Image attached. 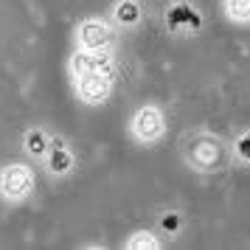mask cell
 <instances>
[{"instance_id": "1", "label": "cell", "mask_w": 250, "mask_h": 250, "mask_svg": "<svg viewBox=\"0 0 250 250\" xmlns=\"http://www.w3.org/2000/svg\"><path fill=\"white\" fill-rule=\"evenodd\" d=\"M183 160L197 174H216V171L228 169L230 152H228V144L219 135L197 132V135L186 138V144H183Z\"/></svg>"}, {"instance_id": "2", "label": "cell", "mask_w": 250, "mask_h": 250, "mask_svg": "<svg viewBox=\"0 0 250 250\" xmlns=\"http://www.w3.org/2000/svg\"><path fill=\"white\" fill-rule=\"evenodd\" d=\"M37 188V171L28 163H9L0 169V197L6 203H25Z\"/></svg>"}, {"instance_id": "3", "label": "cell", "mask_w": 250, "mask_h": 250, "mask_svg": "<svg viewBox=\"0 0 250 250\" xmlns=\"http://www.w3.org/2000/svg\"><path fill=\"white\" fill-rule=\"evenodd\" d=\"M129 135L138 144H158L166 135V115L158 104H141L129 118Z\"/></svg>"}, {"instance_id": "4", "label": "cell", "mask_w": 250, "mask_h": 250, "mask_svg": "<svg viewBox=\"0 0 250 250\" xmlns=\"http://www.w3.org/2000/svg\"><path fill=\"white\" fill-rule=\"evenodd\" d=\"M68 70H70V79H79L84 73H102V76L115 79L113 48H104V51H82V48H76V51L70 54Z\"/></svg>"}, {"instance_id": "5", "label": "cell", "mask_w": 250, "mask_h": 250, "mask_svg": "<svg viewBox=\"0 0 250 250\" xmlns=\"http://www.w3.org/2000/svg\"><path fill=\"white\" fill-rule=\"evenodd\" d=\"M73 37H76V48H82V51H104V48H113L115 42L113 25L104 17H84L76 25Z\"/></svg>"}, {"instance_id": "6", "label": "cell", "mask_w": 250, "mask_h": 250, "mask_svg": "<svg viewBox=\"0 0 250 250\" xmlns=\"http://www.w3.org/2000/svg\"><path fill=\"white\" fill-rule=\"evenodd\" d=\"M73 90L76 99L87 107H99L113 96V79L102 76V73H84L79 79H73Z\"/></svg>"}, {"instance_id": "7", "label": "cell", "mask_w": 250, "mask_h": 250, "mask_svg": "<svg viewBox=\"0 0 250 250\" xmlns=\"http://www.w3.org/2000/svg\"><path fill=\"white\" fill-rule=\"evenodd\" d=\"M166 28L174 37H191L203 28V17H200V12L194 9L191 3L177 0L174 6L166 9Z\"/></svg>"}, {"instance_id": "8", "label": "cell", "mask_w": 250, "mask_h": 250, "mask_svg": "<svg viewBox=\"0 0 250 250\" xmlns=\"http://www.w3.org/2000/svg\"><path fill=\"white\" fill-rule=\"evenodd\" d=\"M42 160H45L48 174H54V177L70 174V171H73V163H76L73 152L68 149V144H65L62 138H51V146H48V152H45Z\"/></svg>"}, {"instance_id": "9", "label": "cell", "mask_w": 250, "mask_h": 250, "mask_svg": "<svg viewBox=\"0 0 250 250\" xmlns=\"http://www.w3.org/2000/svg\"><path fill=\"white\" fill-rule=\"evenodd\" d=\"M110 17H113V23L121 25V28H135V25L141 23L144 12H141V3H138V0H115Z\"/></svg>"}, {"instance_id": "10", "label": "cell", "mask_w": 250, "mask_h": 250, "mask_svg": "<svg viewBox=\"0 0 250 250\" xmlns=\"http://www.w3.org/2000/svg\"><path fill=\"white\" fill-rule=\"evenodd\" d=\"M48 146H51V138H48V132L42 129V126H34V129H28L23 135V149L28 158L34 160H42L45 158Z\"/></svg>"}, {"instance_id": "11", "label": "cell", "mask_w": 250, "mask_h": 250, "mask_svg": "<svg viewBox=\"0 0 250 250\" xmlns=\"http://www.w3.org/2000/svg\"><path fill=\"white\" fill-rule=\"evenodd\" d=\"M222 12L230 23L250 25V0H222Z\"/></svg>"}, {"instance_id": "12", "label": "cell", "mask_w": 250, "mask_h": 250, "mask_svg": "<svg viewBox=\"0 0 250 250\" xmlns=\"http://www.w3.org/2000/svg\"><path fill=\"white\" fill-rule=\"evenodd\" d=\"M124 248L126 250H160L163 242H160L152 230H135V233L124 242Z\"/></svg>"}, {"instance_id": "13", "label": "cell", "mask_w": 250, "mask_h": 250, "mask_svg": "<svg viewBox=\"0 0 250 250\" xmlns=\"http://www.w3.org/2000/svg\"><path fill=\"white\" fill-rule=\"evenodd\" d=\"M233 152L242 163H250V132H242V135L233 141Z\"/></svg>"}, {"instance_id": "14", "label": "cell", "mask_w": 250, "mask_h": 250, "mask_svg": "<svg viewBox=\"0 0 250 250\" xmlns=\"http://www.w3.org/2000/svg\"><path fill=\"white\" fill-rule=\"evenodd\" d=\"M160 228H163V233H169V236H174L177 230H180V214H174V211H169V214L160 216Z\"/></svg>"}]
</instances>
